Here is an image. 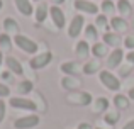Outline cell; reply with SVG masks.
Here are the masks:
<instances>
[{
    "mask_svg": "<svg viewBox=\"0 0 134 129\" xmlns=\"http://www.w3.org/2000/svg\"><path fill=\"white\" fill-rule=\"evenodd\" d=\"M14 43H15V46L19 48V49H22L24 53H27V54H36L37 49H39L37 43H34L31 37L22 36V34H17V36H14Z\"/></svg>",
    "mask_w": 134,
    "mask_h": 129,
    "instance_id": "obj_1",
    "label": "cell"
},
{
    "mask_svg": "<svg viewBox=\"0 0 134 129\" xmlns=\"http://www.w3.org/2000/svg\"><path fill=\"white\" fill-rule=\"evenodd\" d=\"M98 78H100L102 85H104L105 88L112 90V92H117V90L121 88V80H119L115 75H112L109 70H104V71H100Z\"/></svg>",
    "mask_w": 134,
    "mask_h": 129,
    "instance_id": "obj_2",
    "label": "cell"
},
{
    "mask_svg": "<svg viewBox=\"0 0 134 129\" xmlns=\"http://www.w3.org/2000/svg\"><path fill=\"white\" fill-rule=\"evenodd\" d=\"M9 104L14 107V109H19V110H31V112L37 110L36 104H34L32 100L26 99V97H10Z\"/></svg>",
    "mask_w": 134,
    "mask_h": 129,
    "instance_id": "obj_3",
    "label": "cell"
},
{
    "mask_svg": "<svg viewBox=\"0 0 134 129\" xmlns=\"http://www.w3.org/2000/svg\"><path fill=\"white\" fill-rule=\"evenodd\" d=\"M39 116H36V114H31V116H24V117H19V119H15V122H14V127L15 129H32L36 127L37 124H39Z\"/></svg>",
    "mask_w": 134,
    "mask_h": 129,
    "instance_id": "obj_4",
    "label": "cell"
},
{
    "mask_svg": "<svg viewBox=\"0 0 134 129\" xmlns=\"http://www.w3.org/2000/svg\"><path fill=\"white\" fill-rule=\"evenodd\" d=\"M83 26H85V19H83V15H75L71 19V22H70V26H68V36L70 37H78L80 36V32H82V29H83Z\"/></svg>",
    "mask_w": 134,
    "mask_h": 129,
    "instance_id": "obj_5",
    "label": "cell"
},
{
    "mask_svg": "<svg viewBox=\"0 0 134 129\" xmlns=\"http://www.w3.org/2000/svg\"><path fill=\"white\" fill-rule=\"evenodd\" d=\"M51 60H53V54L49 53V51H44V53H41V54H36V56L31 60V68H34V70H41V68H46L49 63H51Z\"/></svg>",
    "mask_w": 134,
    "mask_h": 129,
    "instance_id": "obj_6",
    "label": "cell"
},
{
    "mask_svg": "<svg viewBox=\"0 0 134 129\" xmlns=\"http://www.w3.org/2000/svg\"><path fill=\"white\" fill-rule=\"evenodd\" d=\"M49 15H51V20L58 29H63L66 24V17H65V12L59 9L58 5H53L49 7Z\"/></svg>",
    "mask_w": 134,
    "mask_h": 129,
    "instance_id": "obj_7",
    "label": "cell"
},
{
    "mask_svg": "<svg viewBox=\"0 0 134 129\" xmlns=\"http://www.w3.org/2000/svg\"><path fill=\"white\" fill-rule=\"evenodd\" d=\"M75 9L78 12H85V14H90V15L98 12L97 3H93L92 0H75Z\"/></svg>",
    "mask_w": 134,
    "mask_h": 129,
    "instance_id": "obj_8",
    "label": "cell"
},
{
    "mask_svg": "<svg viewBox=\"0 0 134 129\" xmlns=\"http://www.w3.org/2000/svg\"><path fill=\"white\" fill-rule=\"evenodd\" d=\"M122 58H124V51H122L121 48H115L112 53H109V58H107V66H109V70L117 68V66L122 63Z\"/></svg>",
    "mask_w": 134,
    "mask_h": 129,
    "instance_id": "obj_9",
    "label": "cell"
},
{
    "mask_svg": "<svg viewBox=\"0 0 134 129\" xmlns=\"http://www.w3.org/2000/svg\"><path fill=\"white\" fill-rule=\"evenodd\" d=\"M14 3H15L17 10H19L22 15L29 17L34 14V9H32V3H31V0H14Z\"/></svg>",
    "mask_w": 134,
    "mask_h": 129,
    "instance_id": "obj_10",
    "label": "cell"
},
{
    "mask_svg": "<svg viewBox=\"0 0 134 129\" xmlns=\"http://www.w3.org/2000/svg\"><path fill=\"white\" fill-rule=\"evenodd\" d=\"M3 31H5L9 36H10V34L17 36V34H19V24H17V20H14L12 17L3 19Z\"/></svg>",
    "mask_w": 134,
    "mask_h": 129,
    "instance_id": "obj_11",
    "label": "cell"
},
{
    "mask_svg": "<svg viewBox=\"0 0 134 129\" xmlns=\"http://www.w3.org/2000/svg\"><path fill=\"white\" fill-rule=\"evenodd\" d=\"M5 65H7V68H9L12 73H15V75H22L24 73V68L20 66L19 60H15L14 56H7L5 58Z\"/></svg>",
    "mask_w": 134,
    "mask_h": 129,
    "instance_id": "obj_12",
    "label": "cell"
},
{
    "mask_svg": "<svg viewBox=\"0 0 134 129\" xmlns=\"http://www.w3.org/2000/svg\"><path fill=\"white\" fill-rule=\"evenodd\" d=\"M48 14H49V7L46 5V3L41 2L39 5H37V9L34 10V17H36V22H37V24L44 22L46 17H48Z\"/></svg>",
    "mask_w": 134,
    "mask_h": 129,
    "instance_id": "obj_13",
    "label": "cell"
},
{
    "mask_svg": "<svg viewBox=\"0 0 134 129\" xmlns=\"http://www.w3.org/2000/svg\"><path fill=\"white\" fill-rule=\"evenodd\" d=\"M121 37H119L117 36V34H115V32H105L104 34V43L105 44H107V46L109 48H119V44H121Z\"/></svg>",
    "mask_w": 134,
    "mask_h": 129,
    "instance_id": "obj_14",
    "label": "cell"
},
{
    "mask_svg": "<svg viewBox=\"0 0 134 129\" xmlns=\"http://www.w3.org/2000/svg\"><path fill=\"white\" fill-rule=\"evenodd\" d=\"M107 44L105 43H95L93 46H92V54L97 58H104L105 54H107Z\"/></svg>",
    "mask_w": 134,
    "mask_h": 129,
    "instance_id": "obj_15",
    "label": "cell"
},
{
    "mask_svg": "<svg viewBox=\"0 0 134 129\" xmlns=\"http://www.w3.org/2000/svg\"><path fill=\"white\" fill-rule=\"evenodd\" d=\"M115 9H117L121 14H124V15H129V14L132 12V5H131V2H129V0H117Z\"/></svg>",
    "mask_w": 134,
    "mask_h": 129,
    "instance_id": "obj_16",
    "label": "cell"
},
{
    "mask_svg": "<svg viewBox=\"0 0 134 129\" xmlns=\"http://www.w3.org/2000/svg\"><path fill=\"white\" fill-rule=\"evenodd\" d=\"M110 26L114 27V31H117V32L127 29V22H126L124 19H121V17H112L110 19Z\"/></svg>",
    "mask_w": 134,
    "mask_h": 129,
    "instance_id": "obj_17",
    "label": "cell"
},
{
    "mask_svg": "<svg viewBox=\"0 0 134 129\" xmlns=\"http://www.w3.org/2000/svg\"><path fill=\"white\" fill-rule=\"evenodd\" d=\"M75 51H76V54H78V56L85 58L92 49H90V46H88V43H87V41H78V43H76Z\"/></svg>",
    "mask_w": 134,
    "mask_h": 129,
    "instance_id": "obj_18",
    "label": "cell"
},
{
    "mask_svg": "<svg viewBox=\"0 0 134 129\" xmlns=\"http://www.w3.org/2000/svg\"><path fill=\"white\" fill-rule=\"evenodd\" d=\"M85 37L97 43V39H98V31H97V26H95V24H88V26L85 27Z\"/></svg>",
    "mask_w": 134,
    "mask_h": 129,
    "instance_id": "obj_19",
    "label": "cell"
},
{
    "mask_svg": "<svg viewBox=\"0 0 134 129\" xmlns=\"http://www.w3.org/2000/svg\"><path fill=\"white\" fill-rule=\"evenodd\" d=\"M12 48V39L7 32L0 34V51H10Z\"/></svg>",
    "mask_w": 134,
    "mask_h": 129,
    "instance_id": "obj_20",
    "label": "cell"
},
{
    "mask_svg": "<svg viewBox=\"0 0 134 129\" xmlns=\"http://www.w3.org/2000/svg\"><path fill=\"white\" fill-rule=\"evenodd\" d=\"M114 105L117 109H127L129 107V97H124V95H115L114 97Z\"/></svg>",
    "mask_w": 134,
    "mask_h": 129,
    "instance_id": "obj_21",
    "label": "cell"
},
{
    "mask_svg": "<svg viewBox=\"0 0 134 129\" xmlns=\"http://www.w3.org/2000/svg\"><path fill=\"white\" fill-rule=\"evenodd\" d=\"M76 63H63L61 65V70L65 73H78V71H83V68H76Z\"/></svg>",
    "mask_w": 134,
    "mask_h": 129,
    "instance_id": "obj_22",
    "label": "cell"
},
{
    "mask_svg": "<svg viewBox=\"0 0 134 129\" xmlns=\"http://www.w3.org/2000/svg\"><path fill=\"white\" fill-rule=\"evenodd\" d=\"M100 9H102V12H104V14H112L115 10V5H114L112 0H104V2L100 3Z\"/></svg>",
    "mask_w": 134,
    "mask_h": 129,
    "instance_id": "obj_23",
    "label": "cell"
},
{
    "mask_svg": "<svg viewBox=\"0 0 134 129\" xmlns=\"http://www.w3.org/2000/svg\"><path fill=\"white\" fill-rule=\"evenodd\" d=\"M31 90H32V82L22 80V82L19 83V93H29Z\"/></svg>",
    "mask_w": 134,
    "mask_h": 129,
    "instance_id": "obj_24",
    "label": "cell"
},
{
    "mask_svg": "<svg viewBox=\"0 0 134 129\" xmlns=\"http://www.w3.org/2000/svg\"><path fill=\"white\" fill-rule=\"evenodd\" d=\"M109 107V100L107 99H97L95 100V112H102Z\"/></svg>",
    "mask_w": 134,
    "mask_h": 129,
    "instance_id": "obj_25",
    "label": "cell"
},
{
    "mask_svg": "<svg viewBox=\"0 0 134 129\" xmlns=\"http://www.w3.org/2000/svg\"><path fill=\"white\" fill-rule=\"evenodd\" d=\"M98 70V63L97 61H88L85 66H83V73H87V75H92V73H95Z\"/></svg>",
    "mask_w": 134,
    "mask_h": 129,
    "instance_id": "obj_26",
    "label": "cell"
},
{
    "mask_svg": "<svg viewBox=\"0 0 134 129\" xmlns=\"http://www.w3.org/2000/svg\"><path fill=\"white\" fill-rule=\"evenodd\" d=\"M95 26L97 27H100V29H105L109 32V24H107V17H105V14H102V15H98L97 17V20H95Z\"/></svg>",
    "mask_w": 134,
    "mask_h": 129,
    "instance_id": "obj_27",
    "label": "cell"
},
{
    "mask_svg": "<svg viewBox=\"0 0 134 129\" xmlns=\"http://www.w3.org/2000/svg\"><path fill=\"white\" fill-rule=\"evenodd\" d=\"M117 119H119V114L117 112H107V114H105V122L110 124V126L117 122Z\"/></svg>",
    "mask_w": 134,
    "mask_h": 129,
    "instance_id": "obj_28",
    "label": "cell"
},
{
    "mask_svg": "<svg viewBox=\"0 0 134 129\" xmlns=\"http://www.w3.org/2000/svg\"><path fill=\"white\" fill-rule=\"evenodd\" d=\"M9 95H10V88L7 85H3V83H0V99L9 97Z\"/></svg>",
    "mask_w": 134,
    "mask_h": 129,
    "instance_id": "obj_29",
    "label": "cell"
},
{
    "mask_svg": "<svg viewBox=\"0 0 134 129\" xmlns=\"http://www.w3.org/2000/svg\"><path fill=\"white\" fill-rule=\"evenodd\" d=\"M80 102H82L83 105H88V104L92 102L90 93H88V92H83V93H82V97H80Z\"/></svg>",
    "mask_w": 134,
    "mask_h": 129,
    "instance_id": "obj_30",
    "label": "cell"
},
{
    "mask_svg": "<svg viewBox=\"0 0 134 129\" xmlns=\"http://www.w3.org/2000/svg\"><path fill=\"white\" fill-rule=\"evenodd\" d=\"M124 46L126 48H127V49H134V37L132 36H127V37H126V39H124Z\"/></svg>",
    "mask_w": 134,
    "mask_h": 129,
    "instance_id": "obj_31",
    "label": "cell"
},
{
    "mask_svg": "<svg viewBox=\"0 0 134 129\" xmlns=\"http://www.w3.org/2000/svg\"><path fill=\"white\" fill-rule=\"evenodd\" d=\"M5 110H7V105H5V102L0 99V122L5 119Z\"/></svg>",
    "mask_w": 134,
    "mask_h": 129,
    "instance_id": "obj_32",
    "label": "cell"
},
{
    "mask_svg": "<svg viewBox=\"0 0 134 129\" xmlns=\"http://www.w3.org/2000/svg\"><path fill=\"white\" fill-rule=\"evenodd\" d=\"M122 129H134V119H131L127 124H124V126H122Z\"/></svg>",
    "mask_w": 134,
    "mask_h": 129,
    "instance_id": "obj_33",
    "label": "cell"
},
{
    "mask_svg": "<svg viewBox=\"0 0 134 129\" xmlns=\"http://www.w3.org/2000/svg\"><path fill=\"white\" fill-rule=\"evenodd\" d=\"M126 58H127V61H129V63H134V49L131 51V53H127V54H126Z\"/></svg>",
    "mask_w": 134,
    "mask_h": 129,
    "instance_id": "obj_34",
    "label": "cell"
},
{
    "mask_svg": "<svg viewBox=\"0 0 134 129\" xmlns=\"http://www.w3.org/2000/svg\"><path fill=\"white\" fill-rule=\"evenodd\" d=\"M78 129H92V126H90V124H85V122H82V124L78 126Z\"/></svg>",
    "mask_w": 134,
    "mask_h": 129,
    "instance_id": "obj_35",
    "label": "cell"
},
{
    "mask_svg": "<svg viewBox=\"0 0 134 129\" xmlns=\"http://www.w3.org/2000/svg\"><path fill=\"white\" fill-rule=\"evenodd\" d=\"M127 97H129V99H131V100H134V87H132V88H131V90H129V93H127Z\"/></svg>",
    "mask_w": 134,
    "mask_h": 129,
    "instance_id": "obj_36",
    "label": "cell"
},
{
    "mask_svg": "<svg viewBox=\"0 0 134 129\" xmlns=\"http://www.w3.org/2000/svg\"><path fill=\"white\" fill-rule=\"evenodd\" d=\"M2 63H3V51H0V66H2Z\"/></svg>",
    "mask_w": 134,
    "mask_h": 129,
    "instance_id": "obj_37",
    "label": "cell"
},
{
    "mask_svg": "<svg viewBox=\"0 0 134 129\" xmlns=\"http://www.w3.org/2000/svg\"><path fill=\"white\" fill-rule=\"evenodd\" d=\"M53 2H54L56 5H59V3H63V2H65V0H53Z\"/></svg>",
    "mask_w": 134,
    "mask_h": 129,
    "instance_id": "obj_38",
    "label": "cell"
},
{
    "mask_svg": "<svg viewBox=\"0 0 134 129\" xmlns=\"http://www.w3.org/2000/svg\"><path fill=\"white\" fill-rule=\"evenodd\" d=\"M2 7H3V2H2V0H0V10H2Z\"/></svg>",
    "mask_w": 134,
    "mask_h": 129,
    "instance_id": "obj_39",
    "label": "cell"
},
{
    "mask_svg": "<svg viewBox=\"0 0 134 129\" xmlns=\"http://www.w3.org/2000/svg\"><path fill=\"white\" fill-rule=\"evenodd\" d=\"M34 2H41V0H34Z\"/></svg>",
    "mask_w": 134,
    "mask_h": 129,
    "instance_id": "obj_40",
    "label": "cell"
},
{
    "mask_svg": "<svg viewBox=\"0 0 134 129\" xmlns=\"http://www.w3.org/2000/svg\"><path fill=\"white\" fill-rule=\"evenodd\" d=\"M95 129H100V127H95Z\"/></svg>",
    "mask_w": 134,
    "mask_h": 129,
    "instance_id": "obj_41",
    "label": "cell"
},
{
    "mask_svg": "<svg viewBox=\"0 0 134 129\" xmlns=\"http://www.w3.org/2000/svg\"><path fill=\"white\" fill-rule=\"evenodd\" d=\"M129 2H131V0H129Z\"/></svg>",
    "mask_w": 134,
    "mask_h": 129,
    "instance_id": "obj_42",
    "label": "cell"
}]
</instances>
